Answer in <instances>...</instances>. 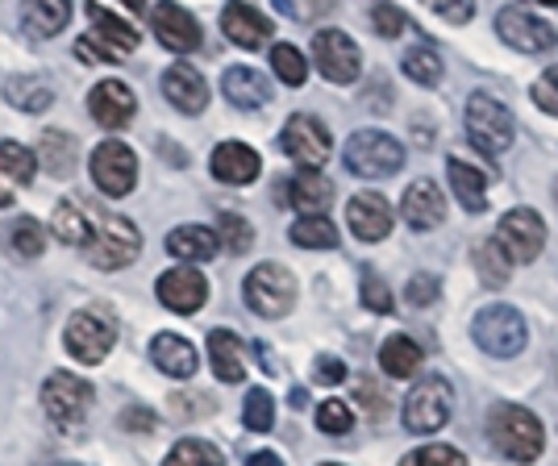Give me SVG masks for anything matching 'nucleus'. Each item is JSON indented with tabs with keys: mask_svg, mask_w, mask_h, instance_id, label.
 I'll use <instances>...</instances> for the list:
<instances>
[{
	"mask_svg": "<svg viewBox=\"0 0 558 466\" xmlns=\"http://www.w3.org/2000/svg\"><path fill=\"white\" fill-rule=\"evenodd\" d=\"M488 442L509 463H537L542 450H546V429H542V420L530 408H521V404H496L488 413Z\"/></svg>",
	"mask_w": 558,
	"mask_h": 466,
	"instance_id": "nucleus-1",
	"label": "nucleus"
},
{
	"mask_svg": "<svg viewBox=\"0 0 558 466\" xmlns=\"http://www.w3.org/2000/svg\"><path fill=\"white\" fill-rule=\"evenodd\" d=\"M84 258L100 267V271H121L125 262H134L142 250V233L138 225L130 221V217H117V212H96L93 221V233H88V242L80 246Z\"/></svg>",
	"mask_w": 558,
	"mask_h": 466,
	"instance_id": "nucleus-2",
	"label": "nucleus"
},
{
	"mask_svg": "<svg viewBox=\"0 0 558 466\" xmlns=\"http://www.w3.org/2000/svg\"><path fill=\"white\" fill-rule=\"evenodd\" d=\"M88 17H93V29L75 42V59L80 63H117V59L138 50V29L130 22L113 17L100 4H88Z\"/></svg>",
	"mask_w": 558,
	"mask_h": 466,
	"instance_id": "nucleus-3",
	"label": "nucleus"
},
{
	"mask_svg": "<svg viewBox=\"0 0 558 466\" xmlns=\"http://www.w3.org/2000/svg\"><path fill=\"white\" fill-rule=\"evenodd\" d=\"M93 383L71 371H54L43 383V413H47V420L59 433H75L88 420V413H93Z\"/></svg>",
	"mask_w": 558,
	"mask_h": 466,
	"instance_id": "nucleus-4",
	"label": "nucleus"
},
{
	"mask_svg": "<svg viewBox=\"0 0 558 466\" xmlns=\"http://www.w3.org/2000/svg\"><path fill=\"white\" fill-rule=\"evenodd\" d=\"M471 338H475L480 350H488L492 358H512V354L525 350L530 329H525V317H521L512 304H488V308L475 312Z\"/></svg>",
	"mask_w": 558,
	"mask_h": 466,
	"instance_id": "nucleus-5",
	"label": "nucleus"
},
{
	"mask_svg": "<svg viewBox=\"0 0 558 466\" xmlns=\"http://www.w3.org/2000/svg\"><path fill=\"white\" fill-rule=\"evenodd\" d=\"M242 296L251 304V312L267 317V321H279V317H288L292 304H296V275H292L288 267H279V262H263V267H255V271L246 275Z\"/></svg>",
	"mask_w": 558,
	"mask_h": 466,
	"instance_id": "nucleus-6",
	"label": "nucleus"
},
{
	"mask_svg": "<svg viewBox=\"0 0 558 466\" xmlns=\"http://www.w3.org/2000/svg\"><path fill=\"white\" fill-rule=\"evenodd\" d=\"M512 113L488 93H475L466 100V138L480 155H505L512 146Z\"/></svg>",
	"mask_w": 558,
	"mask_h": 466,
	"instance_id": "nucleus-7",
	"label": "nucleus"
},
{
	"mask_svg": "<svg viewBox=\"0 0 558 466\" xmlns=\"http://www.w3.org/2000/svg\"><path fill=\"white\" fill-rule=\"evenodd\" d=\"M113 342H117V321L105 308H80L68 321V329H63V346L84 367H96L113 350Z\"/></svg>",
	"mask_w": 558,
	"mask_h": 466,
	"instance_id": "nucleus-8",
	"label": "nucleus"
},
{
	"mask_svg": "<svg viewBox=\"0 0 558 466\" xmlns=\"http://www.w3.org/2000/svg\"><path fill=\"white\" fill-rule=\"evenodd\" d=\"M454 413V392L442 375H425L421 383H413V392L404 396V429L409 433H438Z\"/></svg>",
	"mask_w": 558,
	"mask_h": 466,
	"instance_id": "nucleus-9",
	"label": "nucleus"
},
{
	"mask_svg": "<svg viewBox=\"0 0 558 466\" xmlns=\"http://www.w3.org/2000/svg\"><path fill=\"white\" fill-rule=\"evenodd\" d=\"M347 167L359 175V180H384V175H396L404 167V150L392 134H379V130H359L354 138L347 142L342 150Z\"/></svg>",
	"mask_w": 558,
	"mask_h": 466,
	"instance_id": "nucleus-10",
	"label": "nucleus"
},
{
	"mask_svg": "<svg viewBox=\"0 0 558 466\" xmlns=\"http://www.w3.org/2000/svg\"><path fill=\"white\" fill-rule=\"evenodd\" d=\"M509 262H534L542 255V246H546V225H542V217L534 209H509L500 217V225H496V237H492Z\"/></svg>",
	"mask_w": 558,
	"mask_h": 466,
	"instance_id": "nucleus-11",
	"label": "nucleus"
},
{
	"mask_svg": "<svg viewBox=\"0 0 558 466\" xmlns=\"http://www.w3.org/2000/svg\"><path fill=\"white\" fill-rule=\"evenodd\" d=\"M313 63L329 84H354L363 71V50L342 29H317L313 34Z\"/></svg>",
	"mask_w": 558,
	"mask_h": 466,
	"instance_id": "nucleus-12",
	"label": "nucleus"
},
{
	"mask_svg": "<svg viewBox=\"0 0 558 466\" xmlns=\"http://www.w3.org/2000/svg\"><path fill=\"white\" fill-rule=\"evenodd\" d=\"M279 146H283V155H288L292 163H301L304 171H317V167L329 159V150H333L329 130L308 113L288 116V125H283V134H279Z\"/></svg>",
	"mask_w": 558,
	"mask_h": 466,
	"instance_id": "nucleus-13",
	"label": "nucleus"
},
{
	"mask_svg": "<svg viewBox=\"0 0 558 466\" xmlns=\"http://www.w3.org/2000/svg\"><path fill=\"white\" fill-rule=\"evenodd\" d=\"M93 184L105 192V196H130L134 184H138V159L125 142H100L93 150Z\"/></svg>",
	"mask_w": 558,
	"mask_h": 466,
	"instance_id": "nucleus-14",
	"label": "nucleus"
},
{
	"mask_svg": "<svg viewBox=\"0 0 558 466\" xmlns=\"http://www.w3.org/2000/svg\"><path fill=\"white\" fill-rule=\"evenodd\" d=\"M496 34H500L512 50H521V54H542V50H550L558 42L555 25L542 22L537 13L521 9V4H509V9L496 13Z\"/></svg>",
	"mask_w": 558,
	"mask_h": 466,
	"instance_id": "nucleus-15",
	"label": "nucleus"
},
{
	"mask_svg": "<svg viewBox=\"0 0 558 466\" xmlns=\"http://www.w3.org/2000/svg\"><path fill=\"white\" fill-rule=\"evenodd\" d=\"M150 29L159 34V42L167 50H175V54H192V50L201 47V22L180 9L175 0H159L155 9H150Z\"/></svg>",
	"mask_w": 558,
	"mask_h": 466,
	"instance_id": "nucleus-16",
	"label": "nucleus"
},
{
	"mask_svg": "<svg viewBox=\"0 0 558 466\" xmlns=\"http://www.w3.org/2000/svg\"><path fill=\"white\" fill-rule=\"evenodd\" d=\"M155 292H159V301L171 308V312H201L205 301H209V280L196 271V267H171L167 275H159L155 283Z\"/></svg>",
	"mask_w": 558,
	"mask_h": 466,
	"instance_id": "nucleus-17",
	"label": "nucleus"
},
{
	"mask_svg": "<svg viewBox=\"0 0 558 466\" xmlns=\"http://www.w3.org/2000/svg\"><path fill=\"white\" fill-rule=\"evenodd\" d=\"M88 113H93L96 125L121 130V125H130L134 113H138V96L130 93V84H121V79H100L93 93H88Z\"/></svg>",
	"mask_w": 558,
	"mask_h": 466,
	"instance_id": "nucleus-18",
	"label": "nucleus"
},
{
	"mask_svg": "<svg viewBox=\"0 0 558 466\" xmlns=\"http://www.w3.org/2000/svg\"><path fill=\"white\" fill-rule=\"evenodd\" d=\"M392 205L379 192H359L347 205V225L359 242H384L392 233Z\"/></svg>",
	"mask_w": 558,
	"mask_h": 466,
	"instance_id": "nucleus-19",
	"label": "nucleus"
},
{
	"mask_svg": "<svg viewBox=\"0 0 558 466\" xmlns=\"http://www.w3.org/2000/svg\"><path fill=\"white\" fill-rule=\"evenodd\" d=\"M400 217L409 221V230H438L446 221V196L434 180H413L404 187L400 200Z\"/></svg>",
	"mask_w": 558,
	"mask_h": 466,
	"instance_id": "nucleus-20",
	"label": "nucleus"
},
{
	"mask_svg": "<svg viewBox=\"0 0 558 466\" xmlns=\"http://www.w3.org/2000/svg\"><path fill=\"white\" fill-rule=\"evenodd\" d=\"M221 34L230 38L233 47L258 50L267 38H271V22L258 13L255 4H246V0H230V4L221 9Z\"/></svg>",
	"mask_w": 558,
	"mask_h": 466,
	"instance_id": "nucleus-21",
	"label": "nucleus"
},
{
	"mask_svg": "<svg viewBox=\"0 0 558 466\" xmlns=\"http://www.w3.org/2000/svg\"><path fill=\"white\" fill-rule=\"evenodd\" d=\"M209 167H213V175H217L221 184L242 187V184H255V180H258L263 159H258V150H251L246 142H221V146L213 150Z\"/></svg>",
	"mask_w": 558,
	"mask_h": 466,
	"instance_id": "nucleus-22",
	"label": "nucleus"
},
{
	"mask_svg": "<svg viewBox=\"0 0 558 466\" xmlns=\"http://www.w3.org/2000/svg\"><path fill=\"white\" fill-rule=\"evenodd\" d=\"M34 150L22 142H0V209H9L17 200L22 187L34 184Z\"/></svg>",
	"mask_w": 558,
	"mask_h": 466,
	"instance_id": "nucleus-23",
	"label": "nucleus"
},
{
	"mask_svg": "<svg viewBox=\"0 0 558 466\" xmlns=\"http://www.w3.org/2000/svg\"><path fill=\"white\" fill-rule=\"evenodd\" d=\"M163 96L180 113H205V105H209V84H205V75L196 68L175 63V68H167V75H163Z\"/></svg>",
	"mask_w": 558,
	"mask_h": 466,
	"instance_id": "nucleus-24",
	"label": "nucleus"
},
{
	"mask_svg": "<svg viewBox=\"0 0 558 466\" xmlns=\"http://www.w3.org/2000/svg\"><path fill=\"white\" fill-rule=\"evenodd\" d=\"M288 200L283 205H292V209H301V217H326L329 200H333V184H329L322 171H296L292 175V184L283 192Z\"/></svg>",
	"mask_w": 558,
	"mask_h": 466,
	"instance_id": "nucleus-25",
	"label": "nucleus"
},
{
	"mask_svg": "<svg viewBox=\"0 0 558 466\" xmlns=\"http://www.w3.org/2000/svg\"><path fill=\"white\" fill-rule=\"evenodd\" d=\"M150 363L163 375H171V379H192L196 367H201L196 346H192L187 338H180V333H159V338L150 342Z\"/></svg>",
	"mask_w": 558,
	"mask_h": 466,
	"instance_id": "nucleus-26",
	"label": "nucleus"
},
{
	"mask_svg": "<svg viewBox=\"0 0 558 466\" xmlns=\"http://www.w3.org/2000/svg\"><path fill=\"white\" fill-rule=\"evenodd\" d=\"M209 363H213V375L221 383H242L246 379V346H242V338L230 333V329H213Z\"/></svg>",
	"mask_w": 558,
	"mask_h": 466,
	"instance_id": "nucleus-27",
	"label": "nucleus"
},
{
	"mask_svg": "<svg viewBox=\"0 0 558 466\" xmlns=\"http://www.w3.org/2000/svg\"><path fill=\"white\" fill-rule=\"evenodd\" d=\"M221 93L230 105L238 109H263L267 100H271V84H267V75L255 68H230L221 75Z\"/></svg>",
	"mask_w": 558,
	"mask_h": 466,
	"instance_id": "nucleus-28",
	"label": "nucleus"
},
{
	"mask_svg": "<svg viewBox=\"0 0 558 466\" xmlns=\"http://www.w3.org/2000/svg\"><path fill=\"white\" fill-rule=\"evenodd\" d=\"M217 250H221V242L209 225H175L167 233V255L180 262H209Z\"/></svg>",
	"mask_w": 558,
	"mask_h": 466,
	"instance_id": "nucleus-29",
	"label": "nucleus"
},
{
	"mask_svg": "<svg viewBox=\"0 0 558 466\" xmlns=\"http://www.w3.org/2000/svg\"><path fill=\"white\" fill-rule=\"evenodd\" d=\"M71 22V0H22V25L34 38H54Z\"/></svg>",
	"mask_w": 558,
	"mask_h": 466,
	"instance_id": "nucleus-30",
	"label": "nucleus"
},
{
	"mask_svg": "<svg viewBox=\"0 0 558 466\" xmlns=\"http://www.w3.org/2000/svg\"><path fill=\"white\" fill-rule=\"evenodd\" d=\"M38 167H47L54 180H68L71 171H75V159H80V142L63 134V130H47L43 138H38Z\"/></svg>",
	"mask_w": 558,
	"mask_h": 466,
	"instance_id": "nucleus-31",
	"label": "nucleus"
},
{
	"mask_svg": "<svg viewBox=\"0 0 558 466\" xmlns=\"http://www.w3.org/2000/svg\"><path fill=\"white\" fill-rule=\"evenodd\" d=\"M450 187H454V200L466 212L488 209V175L480 167L463 163V159H450Z\"/></svg>",
	"mask_w": 558,
	"mask_h": 466,
	"instance_id": "nucleus-32",
	"label": "nucleus"
},
{
	"mask_svg": "<svg viewBox=\"0 0 558 466\" xmlns=\"http://www.w3.org/2000/svg\"><path fill=\"white\" fill-rule=\"evenodd\" d=\"M4 100L13 109H22V113H47L50 105H54V93H50L47 79H38V75H9L4 79Z\"/></svg>",
	"mask_w": 558,
	"mask_h": 466,
	"instance_id": "nucleus-33",
	"label": "nucleus"
},
{
	"mask_svg": "<svg viewBox=\"0 0 558 466\" xmlns=\"http://www.w3.org/2000/svg\"><path fill=\"white\" fill-rule=\"evenodd\" d=\"M93 221L96 212H88L80 200H63L54 217H50V233L63 242V246H84L88 242V233H93Z\"/></svg>",
	"mask_w": 558,
	"mask_h": 466,
	"instance_id": "nucleus-34",
	"label": "nucleus"
},
{
	"mask_svg": "<svg viewBox=\"0 0 558 466\" xmlns=\"http://www.w3.org/2000/svg\"><path fill=\"white\" fill-rule=\"evenodd\" d=\"M421 346L409 333H392L384 346H379V367L392 375V379H413V371L421 367Z\"/></svg>",
	"mask_w": 558,
	"mask_h": 466,
	"instance_id": "nucleus-35",
	"label": "nucleus"
},
{
	"mask_svg": "<svg viewBox=\"0 0 558 466\" xmlns=\"http://www.w3.org/2000/svg\"><path fill=\"white\" fill-rule=\"evenodd\" d=\"M400 68H404V75L413 79V84H421V88H438L442 84V54L434 47H413L404 50V59H400Z\"/></svg>",
	"mask_w": 558,
	"mask_h": 466,
	"instance_id": "nucleus-36",
	"label": "nucleus"
},
{
	"mask_svg": "<svg viewBox=\"0 0 558 466\" xmlns=\"http://www.w3.org/2000/svg\"><path fill=\"white\" fill-rule=\"evenodd\" d=\"M9 250L22 258V262H34V258L47 250V230L34 221V217H22L9 225Z\"/></svg>",
	"mask_w": 558,
	"mask_h": 466,
	"instance_id": "nucleus-37",
	"label": "nucleus"
},
{
	"mask_svg": "<svg viewBox=\"0 0 558 466\" xmlns=\"http://www.w3.org/2000/svg\"><path fill=\"white\" fill-rule=\"evenodd\" d=\"M292 242H296L301 250H333V246H338V230H333L329 217H301V221L292 225Z\"/></svg>",
	"mask_w": 558,
	"mask_h": 466,
	"instance_id": "nucleus-38",
	"label": "nucleus"
},
{
	"mask_svg": "<svg viewBox=\"0 0 558 466\" xmlns=\"http://www.w3.org/2000/svg\"><path fill=\"white\" fill-rule=\"evenodd\" d=\"M163 466H226V458H221V450L213 442H205V438H184V442L163 458Z\"/></svg>",
	"mask_w": 558,
	"mask_h": 466,
	"instance_id": "nucleus-39",
	"label": "nucleus"
},
{
	"mask_svg": "<svg viewBox=\"0 0 558 466\" xmlns=\"http://www.w3.org/2000/svg\"><path fill=\"white\" fill-rule=\"evenodd\" d=\"M217 242L230 250V255H246L251 246H255V230H251V221L246 217H238V212H221V221H217Z\"/></svg>",
	"mask_w": 558,
	"mask_h": 466,
	"instance_id": "nucleus-40",
	"label": "nucleus"
},
{
	"mask_svg": "<svg viewBox=\"0 0 558 466\" xmlns=\"http://www.w3.org/2000/svg\"><path fill=\"white\" fill-rule=\"evenodd\" d=\"M475 267H480V280L488 283V287H500V283H509V275H512V262L505 258V250H500L496 242H484V246H475Z\"/></svg>",
	"mask_w": 558,
	"mask_h": 466,
	"instance_id": "nucleus-41",
	"label": "nucleus"
},
{
	"mask_svg": "<svg viewBox=\"0 0 558 466\" xmlns=\"http://www.w3.org/2000/svg\"><path fill=\"white\" fill-rule=\"evenodd\" d=\"M271 71H276L283 84H292V88H301L304 79H308V63H304V54L296 47H288V42L271 47Z\"/></svg>",
	"mask_w": 558,
	"mask_h": 466,
	"instance_id": "nucleus-42",
	"label": "nucleus"
},
{
	"mask_svg": "<svg viewBox=\"0 0 558 466\" xmlns=\"http://www.w3.org/2000/svg\"><path fill=\"white\" fill-rule=\"evenodd\" d=\"M242 420H246V429H251V433H267V429L276 425V400L267 396L263 388L246 392V404H242Z\"/></svg>",
	"mask_w": 558,
	"mask_h": 466,
	"instance_id": "nucleus-43",
	"label": "nucleus"
},
{
	"mask_svg": "<svg viewBox=\"0 0 558 466\" xmlns=\"http://www.w3.org/2000/svg\"><path fill=\"white\" fill-rule=\"evenodd\" d=\"M317 429H322L326 438H347L350 429H354V413H350L347 400H326V404L317 408Z\"/></svg>",
	"mask_w": 558,
	"mask_h": 466,
	"instance_id": "nucleus-44",
	"label": "nucleus"
},
{
	"mask_svg": "<svg viewBox=\"0 0 558 466\" xmlns=\"http://www.w3.org/2000/svg\"><path fill=\"white\" fill-rule=\"evenodd\" d=\"M400 466H466V458L454 445H417L413 454L400 458Z\"/></svg>",
	"mask_w": 558,
	"mask_h": 466,
	"instance_id": "nucleus-45",
	"label": "nucleus"
},
{
	"mask_svg": "<svg viewBox=\"0 0 558 466\" xmlns=\"http://www.w3.org/2000/svg\"><path fill=\"white\" fill-rule=\"evenodd\" d=\"M372 25H375V34H379V38H400V34H404V25H409V17L396 9L392 0H379V4L372 9Z\"/></svg>",
	"mask_w": 558,
	"mask_h": 466,
	"instance_id": "nucleus-46",
	"label": "nucleus"
},
{
	"mask_svg": "<svg viewBox=\"0 0 558 466\" xmlns=\"http://www.w3.org/2000/svg\"><path fill=\"white\" fill-rule=\"evenodd\" d=\"M429 13H438L450 25H466L475 17V0H421Z\"/></svg>",
	"mask_w": 558,
	"mask_h": 466,
	"instance_id": "nucleus-47",
	"label": "nucleus"
},
{
	"mask_svg": "<svg viewBox=\"0 0 558 466\" xmlns=\"http://www.w3.org/2000/svg\"><path fill=\"white\" fill-rule=\"evenodd\" d=\"M363 304L372 312H392V292H388V283L379 280L375 271H363Z\"/></svg>",
	"mask_w": 558,
	"mask_h": 466,
	"instance_id": "nucleus-48",
	"label": "nucleus"
},
{
	"mask_svg": "<svg viewBox=\"0 0 558 466\" xmlns=\"http://www.w3.org/2000/svg\"><path fill=\"white\" fill-rule=\"evenodd\" d=\"M534 100H537V109H542V113L558 116V68H546V75H537Z\"/></svg>",
	"mask_w": 558,
	"mask_h": 466,
	"instance_id": "nucleus-49",
	"label": "nucleus"
},
{
	"mask_svg": "<svg viewBox=\"0 0 558 466\" xmlns=\"http://www.w3.org/2000/svg\"><path fill=\"white\" fill-rule=\"evenodd\" d=\"M438 292H442L438 275H413V280H409V287H404V296L417 304V308H425V304L438 301Z\"/></svg>",
	"mask_w": 558,
	"mask_h": 466,
	"instance_id": "nucleus-50",
	"label": "nucleus"
},
{
	"mask_svg": "<svg viewBox=\"0 0 558 466\" xmlns=\"http://www.w3.org/2000/svg\"><path fill=\"white\" fill-rule=\"evenodd\" d=\"M313 379H317V383H342V379H347V363L333 358V354H322V358L313 363Z\"/></svg>",
	"mask_w": 558,
	"mask_h": 466,
	"instance_id": "nucleus-51",
	"label": "nucleus"
},
{
	"mask_svg": "<svg viewBox=\"0 0 558 466\" xmlns=\"http://www.w3.org/2000/svg\"><path fill=\"white\" fill-rule=\"evenodd\" d=\"M155 425H159V420H155L150 408H125V413H121V429H125V433H134V429H138V433H150Z\"/></svg>",
	"mask_w": 558,
	"mask_h": 466,
	"instance_id": "nucleus-52",
	"label": "nucleus"
},
{
	"mask_svg": "<svg viewBox=\"0 0 558 466\" xmlns=\"http://www.w3.org/2000/svg\"><path fill=\"white\" fill-rule=\"evenodd\" d=\"M359 396H363V408H367L372 417H384V413H388V400H384V392L375 396L372 383H363V388H359Z\"/></svg>",
	"mask_w": 558,
	"mask_h": 466,
	"instance_id": "nucleus-53",
	"label": "nucleus"
},
{
	"mask_svg": "<svg viewBox=\"0 0 558 466\" xmlns=\"http://www.w3.org/2000/svg\"><path fill=\"white\" fill-rule=\"evenodd\" d=\"M246 466H283V458H279V454H271V450H258V454H251V458H246Z\"/></svg>",
	"mask_w": 558,
	"mask_h": 466,
	"instance_id": "nucleus-54",
	"label": "nucleus"
},
{
	"mask_svg": "<svg viewBox=\"0 0 558 466\" xmlns=\"http://www.w3.org/2000/svg\"><path fill=\"white\" fill-rule=\"evenodd\" d=\"M121 4H125V9H130V13H134V17H138L142 9H146V0H121Z\"/></svg>",
	"mask_w": 558,
	"mask_h": 466,
	"instance_id": "nucleus-55",
	"label": "nucleus"
},
{
	"mask_svg": "<svg viewBox=\"0 0 558 466\" xmlns=\"http://www.w3.org/2000/svg\"><path fill=\"white\" fill-rule=\"evenodd\" d=\"M304 404H308V396H304L301 388H296V392H292V408H304Z\"/></svg>",
	"mask_w": 558,
	"mask_h": 466,
	"instance_id": "nucleus-56",
	"label": "nucleus"
},
{
	"mask_svg": "<svg viewBox=\"0 0 558 466\" xmlns=\"http://www.w3.org/2000/svg\"><path fill=\"white\" fill-rule=\"evenodd\" d=\"M537 4H550V9H558V0H537Z\"/></svg>",
	"mask_w": 558,
	"mask_h": 466,
	"instance_id": "nucleus-57",
	"label": "nucleus"
},
{
	"mask_svg": "<svg viewBox=\"0 0 558 466\" xmlns=\"http://www.w3.org/2000/svg\"><path fill=\"white\" fill-rule=\"evenodd\" d=\"M555 200H558V180H555Z\"/></svg>",
	"mask_w": 558,
	"mask_h": 466,
	"instance_id": "nucleus-58",
	"label": "nucleus"
},
{
	"mask_svg": "<svg viewBox=\"0 0 558 466\" xmlns=\"http://www.w3.org/2000/svg\"><path fill=\"white\" fill-rule=\"evenodd\" d=\"M322 466H342V463H322Z\"/></svg>",
	"mask_w": 558,
	"mask_h": 466,
	"instance_id": "nucleus-59",
	"label": "nucleus"
},
{
	"mask_svg": "<svg viewBox=\"0 0 558 466\" xmlns=\"http://www.w3.org/2000/svg\"><path fill=\"white\" fill-rule=\"evenodd\" d=\"M68 466H80V463H68Z\"/></svg>",
	"mask_w": 558,
	"mask_h": 466,
	"instance_id": "nucleus-60",
	"label": "nucleus"
}]
</instances>
